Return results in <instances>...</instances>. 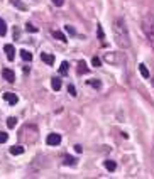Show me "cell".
Here are the masks:
<instances>
[{"mask_svg":"<svg viewBox=\"0 0 154 179\" xmlns=\"http://www.w3.org/2000/svg\"><path fill=\"white\" fill-rule=\"evenodd\" d=\"M112 29H114V37H115V42H117L119 48H122V49L130 48V36H129V30H127L124 19L122 17L115 19Z\"/></svg>","mask_w":154,"mask_h":179,"instance_id":"6da1fadb","label":"cell"},{"mask_svg":"<svg viewBox=\"0 0 154 179\" xmlns=\"http://www.w3.org/2000/svg\"><path fill=\"white\" fill-rule=\"evenodd\" d=\"M141 26H142V32L146 34L149 44L154 49V15L152 14H146L141 20Z\"/></svg>","mask_w":154,"mask_h":179,"instance_id":"7a4b0ae2","label":"cell"},{"mask_svg":"<svg viewBox=\"0 0 154 179\" xmlns=\"http://www.w3.org/2000/svg\"><path fill=\"white\" fill-rule=\"evenodd\" d=\"M46 142H48V145H59L61 144V135L59 134H49Z\"/></svg>","mask_w":154,"mask_h":179,"instance_id":"3957f363","label":"cell"},{"mask_svg":"<svg viewBox=\"0 0 154 179\" xmlns=\"http://www.w3.org/2000/svg\"><path fill=\"white\" fill-rule=\"evenodd\" d=\"M2 76H4L5 81H9V83H14V81H15V73L12 70H9V68L2 70Z\"/></svg>","mask_w":154,"mask_h":179,"instance_id":"277c9868","label":"cell"},{"mask_svg":"<svg viewBox=\"0 0 154 179\" xmlns=\"http://www.w3.org/2000/svg\"><path fill=\"white\" fill-rule=\"evenodd\" d=\"M4 51L7 52V59H9V61H14V58H15V49H14V46H12V44H5Z\"/></svg>","mask_w":154,"mask_h":179,"instance_id":"5b68a950","label":"cell"},{"mask_svg":"<svg viewBox=\"0 0 154 179\" xmlns=\"http://www.w3.org/2000/svg\"><path fill=\"white\" fill-rule=\"evenodd\" d=\"M4 100L5 102H9L10 103V105H15V103L19 102V98H17V95H15V93H4Z\"/></svg>","mask_w":154,"mask_h":179,"instance_id":"8992f818","label":"cell"},{"mask_svg":"<svg viewBox=\"0 0 154 179\" xmlns=\"http://www.w3.org/2000/svg\"><path fill=\"white\" fill-rule=\"evenodd\" d=\"M41 59H42V61L46 63L48 66H53V64H54V56H53V54H48V52H42V54H41Z\"/></svg>","mask_w":154,"mask_h":179,"instance_id":"52a82bcc","label":"cell"},{"mask_svg":"<svg viewBox=\"0 0 154 179\" xmlns=\"http://www.w3.org/2000/svg\"><path fill=\"white\" fill-rule=\"evenodd\" d=\"M10 154H12V156H20V154H24V147H22V145L10 147Z\"/></svg>","mask_w":154,"mask_h":179,"instance_id":"ba28073f","label":"cell"},{"mask_svg":"<svg viewBox=\"0 0 154 179\" xmlns=\"http://www.w3.org/2000/svg\"><path fill=\"white\" fill-rule=\"evenodd\" d=\"M51 86H53L54 91H59V90H61V80H59V78H53V80H51Z\"/></svg>","mask_w":154,"mask_h":179,"instance_id":"9c48e42d","label":"cell"},{"mask_svg":"<svg viewBox=\"0 0 154 179\" xmlns=\"http://www.w3.org/2000/svg\"><path fill=\"white\" fill-rule=\"evenodd\" d=\"M63 164H64V166H76V159L71 157V156H64V159H63Z\"/></svg>","mask_w":154,"mask_h":179,"instance_id":"30bf717a","label":"cell"},{"mask_svg":"<svg viewBox=\"0 0 154 179\" xmlns=\"http://www.w3.org/2000/svg\"><path fill=\"white\" fill-rule=\"evenodd\" d=\"M78 73H80V74H86L88 73V68H86V63H85V61L78 63Z\"/></svg>","mask_w":154,"mask_h":179,"instance_id":"8fae6325","label":"cell"},{"mask_svg":"<svg viewBox=\"0 0 154 179\" xmlns=\"http://www.w3.org/2000/svg\"><path fill=\"white\" fill-rule=\"evenodd\" d=\"M105 167H107V171L114 172L115 169H117V162L115 161H105Z\"/></svg>","mask_w":154,"mask_h":179,"instance_id":"7c38bea8","label":"cell"},{"mask_svg":"<svg viewBox=\"0 0 154 179\" xmlns=\"http://www.w3.org/2000/svg\"><path fill=\"white\" fill-rule=\"evenodd\" d=\"M20 58L24 59V61H32V54H31L27 49H22L20 51Z\"/></svg>","mask_w":154,"mask_h":179,"instance_id":"4fadbf2b","label":"cell"},{"mask_svg":"<svg viewBox=\"0 0 154 179\" xmlns=\"http://www.w3.org/2000/svg\"><path fill=\"white\" fill-rule=\"evenodd\" d=\"M53 37H56V39L61 41V42H66V36L61 32V30H54V32H53Z\"/></svg>","mask_w":154,"mask_h":179,"instance_id":"5bb4252c","label":"cell"},{"mask_svg":"<svg viewBox=\"0 0 154 179\" xmlns=\"http://www.w3.org/2000/svg\"><path fill=\"white\" fill-rule=\"evenodd\" d=\"M139 71H141V74H142V78H149V70L146 68V64H139Z\"/></svg>","mask_w":154,"mask_h":179,"instance_id":"9a60e30c","label":"cell"},{"mask_svg":"<svg viewBox=\"0 0 154 179\" xmlns=\"http://www.w3.org/2000/svg\"><path fill=\"white\" fill-rule=\"evenodd\" d=\"M5 34H7V24L4 19H0V36H5Z\"/></svg>","mask_w":154,"mask_h":179,"instance_id":"2e32d148","label":"cell"},{"mask_svg":"<svg viewBox=\"0 0 154 179\" xmlns=\"http://www.w3.org/2000/svg\"><path fill=\"white\" fill-rule=\"evenodd\" d=\"M15 125H17V118H15V117H9L7 118V127L9 128H14Z\"/></svg>","mask_w":154,"mask_h":179,"instance_id":"e0dca14e","label":"cell"},{"mask_svg":"<svg viewBox=\"0 0 154 179\" xmlns=\"http://www.w3.org/2000/svg\"><path fill=\"white\" fill-rule=\"evenodd\" d=\"M59 73H61V74H68V63H66V61L61 63V66H59Z\"/></svg>","mask_w":154,"mask_h":179,"instance_id":"ac0fdd59","label":"cell"},{"mask_svg":"<svg viewBox=\"0 0 154 179\" xmlns=\"http://www.w3.org/2000/svg\"><path fill=\"white\" fill-rule=\"evenodd\" d=\"M88 84H90V86H93V88H97V90H98V88L102 86L100 80H88Z\"/></svg>","mask_w":154,"mask_h":179,"instance_id":"d6986e66","label":"cell"},{"mask_svg":"<svg viewBox=\"0 0 154 179\" xmlns=\"http://www.w3.org/2000/svg\"><path fill=\"white\" fill-rule=\"evenodd\" d=\"M26 30H27V32H37V27H34L32 24L27 22V24H26Z\"/></svg>","mask_w":154,"mask_h":179,"instance_id":"ffe728a7","label":"cell"},{"mask_svg":"<svg viewBox=\"0 0 154 179\" xmlns=\"http://www.w3.org/2000/svg\"><path fill=\"white\" fill-rule=\"evenodd\" d=\"M92 64L95 66V68H100V66H102V61H100V58H97V56H95V58L92 59Z\"/></svg>","mask_w":154,"mask_h":179,"instance_id":"44dd1931","label":"cell"},{"mask_svg":"<svg viewBox=\"0 0 154 179\" xmlns=\"http://www.w3.org/2000/svg\"><path fill=\"white\" fill-rule=\"evenodd\" d=\"M7 139H9L7 134H5V132H0V144H5V142H7Z\"/></svg>","mask_w":154,"mask_h":179,"instance_id":"7402d4cb","label":"cell"},{"mask_svg":"<svg viewBox=\"0 0 154 179\" xmlns=\"http://www.w3.org/2000/svg\"><path fill=\"white\" fill-rule=\"evenodd\" d=\"M68 91H70V95H71V96H76V90H75L73 84H70V86H68Z\"/></svg>","mask_w":154,"mask_h":179,"instance_id":"603a6c76","label":"cell"},{"mask_svg":"<svg viewBox=\"0 0 154 179\" xmlns=\"http://www.w3.org/2000/svg\"><path fill=\"white\" fill-rule=\"evenodd\" d=\"M64 29H66V32H70L71 36H75V34H76V30H75L71 26H64Z\"/></svg>","mask_w":154,"mask_h":179,"instance_id":"cb8c5ba5","label":"cell"},{"mask_svg":"<svg viewBox=\"0 0 154 179\" xmlns=\"http://www.w3.org/2000/svg\"><path fill=\"white\" fill-rule=\"evenodd\" d=\"M53 4H54L56 7H61V5L64 4V0H53Z\"/></svg>","mask_w":154,"mask_h":179,"instance_id":"d4e9b609","label":"cell"},{"mask_svg":"<svg viewBox=\"0 0 154 179\" xmlns=\"http://www.w3.org/2000/svg\"><path fill=\"white\" fill-rule=\"evenodd\" d=\"M98 39H103V30H102L100 26H98Z\"/></svg>","mask_w":154,"mask_h":179,"instance_id":"484cf974","label":"cell"},{"mask_svg":"<svg viewBox=\"0 0 154 179\" xmlns=\"http://www.w3.org/2000/svg\"><path fill=\"white\" fill-rule=\"evenodd\" d=\"M75 150H76V152L80 154V152H81V150H83V149H81V145H78V144H76V145H75Z\"/></svg>","mask_w":154,"mask_h":179,"instance_id":"4316f807","label":"cell"},{"mask_svg":"<svg viewBox=\"0 0 154 179\" xmlns=\"http://www.w3.org/2000/svg\"><path fill=\"white\" fill-rule=\"evenodd\" d=\"M151 156H152V162H154V144H152V150H151Z\"/></svg>","mask_w":154,"mask_h":179,"instance_id":"83f0119b","label":"cell"},{"mask_svg":"<svg viewBox=\"0 0 154 179\" xmlns=\"http://www.w3.org/2000/svg\"><path fill=\"white\" fill-rule=\"evenodd\" d=\"M152 84H154V81H152Z\"/></svg>","mask_w":154,"mask_h":179,"instance_id":"f1b7e54d","label":"cell"}]
</instances>
